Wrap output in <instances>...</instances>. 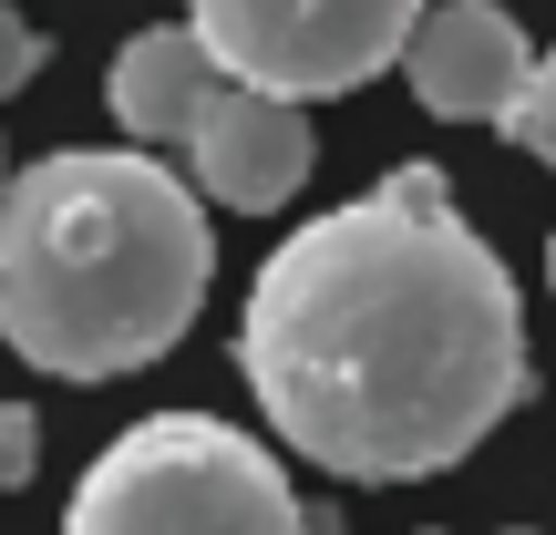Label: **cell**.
<instances>
[{
  "mask_svg": "<svg viewBox=\"0 0 556 535\" xmlns=\"http://www.w3.org/2000/svg\"><path fill=\"white\" fill-rule=\"evenodd\" d=\"M62 535H340L309 515L258 433L217 412H144L83 463Z\"/></svg>",
  "mask_w": 556,
  "mask_h": 535,
  "instance_id": "cell-3",
  "label": "cell"
},
{
  "mask_svg": "<svg viewBox=\"0 0 556 535\" xmlns=\"http://www.w3.org/2000/svg\"><path fill=\"white\" fill-rule=\"evenodd\" d=\"M227 93V73H217V52H206L186 21H155V31H135L114 52V73H103V103H114V124L144 144V155H165L176 144L186 155V135H197V114Z\"/></svg>",
  "mask_w": 556,
  "mask_h": 535,
  "instance_id": "cell-7",
  "label": "cell"
},
{
  "mask_svg": "<svg viewBox=\"0 0 556 535\" xmlns=\"http://www.w3.org/2000/svg\"><path fill=\"white\" fill-rule=\"evenodd\" d=\"M31 474H41V412L31 402H0V495H21Z\"/></svg>",
  "mask_w": 556,
  "mask_h": 535,
  "instance_id": "cell-9",
  "label": "cell"
},
{
  "mask_svg": "<svg viewBox=\"0 0 556 535\" xmlns=\"http://www.w3.org/2000/svg\"><path fill=\"white\" fill-rule=\"evenodd\" d=\"M31 73H41V31H31V11H11V0H0V103H11Z\"/></svg>",
  "mask_w": 556,
  "mask_h": 535,
  "instance_id": "cell-10",
  "label": "cell"
},
{
  "mask_svg": "<svg viewBox=\"0 0 556 535\" xmlns=\"http://www.w3.org/2000/svg\"><path fill=\"white\" fill-rule=\"evenodd\" d=\"M186 31L227 82L278 103H330L381 82L422 31V0H186Z\"/></svg>",
  "mask_w": 556,
  "mask_h": 535,
  "instance_id": "cell-4",
  "label": "cell"
},
{
  "mask_svg": "<svg viewBox=\"0 0 556 535\" xmlns=\"http://www.w3.org/2000/svg\"><path fill=\"white\" fill-rule=\"evenodd\" d=\"M0 186H11V165H0Z\"/></svg>",
  "mask_w": 556,
  "mask_h": 535,
  "instance_id": "cell-12",
  "label": "cell"
},
{
  "mask_svg": "<svg viewBox=\"0 0 556 535\" xmlns=\"http://www.w3.org/2000/svg\"><path fill=\"white\" fill-rule=\"evenodd\" d=\"M238 371L268 433L340 484H422L526 402V298L443 165L319 206L248 278Z\"/></svg>",
  "mask_w": 556,
  "mask_h": 535,
  "instance_id": "cell-1",
  "label": "cell"
},
{
  "mask_svg": "<svg viewBox=\"0 0 556 535\" xmlns=\"http://www.w3.org/2000/svg\"><path fill=\"white\" fill-rule=\"evenodd\" d=\"M546 289H556V227H546Z\"/></svg>",
  "mask_w": 556,
  "mask_h": 535,
  "instance_id": "cell-11",
  "label": "cell"
},
{
  "mask_svg": "<svg viewBox=\"0 0 556 535\" xmlns=\"http://www.w3.org/2000/svg\"><path fill=\"white\" fill-rule=\"evenodd\" d=\"M516 535H526V525H516Z\"/></svg>",
  "mask_w": 556,
  "mask_h": 535,
  "instance_id": "cell-13",
  "label": "cell"
},
{
  "mask_svg": "<svg viewBox=\"0 0 556 535\" xmlns=\"http://www.w3.org/2000/svg\"><path fill=\"white\" fill-rule=\"evenodd\" d=\"M505 144H526L536 165H556V52H536V73H526L516 114H505Z\"/></svg>",
  "mask_w": 556,
  "mask_h": 535,
  "instance_id": "cell-8",
  "label": "cell"
},
{
  "mask_svg": "<svg viewBox=\"0 0 556 535\" xmlns=\"http://www.w3.org/2000/svg\"><path fill=\"white\" fill-rule=\"evenodd\" d=\"M526 73H536V41L505 0H433L402 52V82L433 124H505Z\"/></svg>",
  "mask_w": 556,
  "mask_h": 535,
  "instance_id": "cell-6",
  "label": "cell"
},
{
  "mask_svg": "<svg viewBox=\"0 0 556 535\" xmlns=\"http://www.w3.org/2000/svg\"><path fill=\"white\" fill-rule=\"evenodd\" d=\"M309 155H319L309 103H278V93L227 82L197 114V135H186V186H197L206 206H227V217H278V206L309 186Z\"/></svg>",
  "mask_w": 556,
  "mask_h": 535,
  "instance_id": "cell-5",
  "label": "cell"
},
{
  "mask_svg": "<svg viewBox=\"0 0 556 535\" xmlns=\"http://www.w3.org/2000/svg\"><path fill=\"white\" fill-rule=\"evenodd\" d=\"M206 196L144 144H73L0 186V340L52 381H124L206 309Z\"/></svg>",
  "mask_w": 556,
  "mask_h": 535,
  "instance_id": "cell-2",
  "label": "cell"
}]
</instances>
